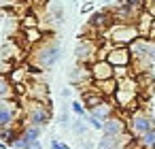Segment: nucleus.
<instances>
[{
	"label": "nucleus",
	"mask_w": 155,
	"mask_h": 149,
	"mask_svg": "<svg viewBox=\"0 0 155 149\" xmlns=\"http://www.w3.org/2000/svg\"><path fill=\"white\" fill-rule=\"evenodd\" d=\"M60 56H62V47L55 39H45L41 45H36L34 49H30V56H28V68H30V75L32 79H36L41 73L53 68L58 62H60Z\"/></svg>",
	"instance_id": "f257e3e1"
},
{
	"label": "nucleus",
	"mask_w": 155,
	"mask_h": 149,
	"mask_svg": "<svg viewBox=\"0 0 155 149\" xmlns=\"http://www.w3.org/2000/svg\"><path fill=\"white\" fill-rule=\"evenodd\" d=\"M104 41H108L110 45H117V47H130L136 39H140L138 34V28L136 24H113L104 34H102Z\"/></svg>",
	"instance_id": "f03ea898"
},
{
	"label": "nucleus",
	"mask_w": 155,
	"mask_h": 149,
	"mask_svg": "<svg viewBox=\"0 0 155 149\" xmlns=\"http://www.w3.org/2000/svg\"><path fill=\"white\" fill-rule=\"evenodd\" d=\"M24 107V124H32L38 128H47L51 121V104L45 102H36V100H28Z\"/></svg>",
	"instance_id": "7ed1b4c3"
},
{
	"label": "nucleus",
	"mask_w": 155,
	"mask_h": 149,
	"mask_svg": "<svg viewBox=\"0 0 155 149\" xmlns=\"http://www.w3.org/2000/svg\"><path fill=\"white\" fill-rule=\"evenodd\" d=\"M155 128V119H153V115L147 111V109H142V107H138V109H134L130 115H127V132L138 141L142 134H147L149 130H153Z\"/></svg>",
	"instance_id": "20e7f679"
},
{
	"label": "nucleus",
	"mask_w": 155,
	"mask_h": 149,
	"mask_svg": "<svg viewBox=\"0 0 155 149\" xmlns=\"http://www.w3.org/2000/svg\"><path fill=\"white\" fill-rule=\"evenodd\" d=\"M24 124V107L19 100H2L0 102V128H11Z\"/></svg>",
	"instance_id": "39448f33"
},
{
	"label": "nucleus",
	"mask_w": 155,
	"mask_h": 149,
	"mask_svg": "<svg viewBox=\"0 0 155 149\" xmlns=\"http://www.w3.org/2000/svg\"><path fill=\"white\" fill-rule=\"evenodd\" d=\"M98 49H100V39L94 41V39H81L77 49H74V58L79 64L83 66H89L98 60Z\"/></svg>",
	"instance_id": "423d86ee"
},
{
	"label": "nucleus",
	"mask_w": 155,
	"mask_h": 149,
	"mask_svg": "<svg viewBox=\"0 0 155 149\" xmlns=\"http://www.w3.org/2000/svg\"><path fill=\"white\" fill-rule=\"evenodd\" d=\"M26 98H28V100H36V102H45V104H51L49 85H47L45 81H41L38 77L32 79V81L26 85Z\"/></svg>",
	"instance_id": "0eeeda50"
},
{
	"label": "nucleus",
	"mask_w": 155,
	"mask_h": 149,
	"mask_svg": "<svg viewBox=\"0 0 155 149\" xmlns=\"http://www.w3.org/2000/svg\"><path fill=\"white\" fill-rule=\"evenodd\" d=\"M125 132H127V117L123 113H115L113 117H108L104 121L102 134H106V136H123Z\"/></svg>",
	"instance_id": "6e6552de"
},
{
	"label": "nucleus",
	"mask_w": 155,
	"mask_h": 149,
	"mask_svg": "<svg viewBox=\"0 0 155 149\" xmlns=\"http://www.w3.org/2000/svg\"><path fill=\"white\" fill-rule=\"evenodd\" d=\"M106 62L110 66H115V68L117 66H132L134 58L130 53V47H117V45H113L108 49V53H106Z\"/></svg>",
	"instance_id": "1a4fd4ad"
},
{
	"label": "nucleus",
	"mask_w": 155,
	"mask_h": 149,
	"mask_svg": "<svg viewBox=\"0 0 155 149\" xmlns=\"http://www.w3.org/2000/svg\"><path fill=\"white\" fill-rule=\"evenodd\" d=\"M89 73H91V81L94 83L115 79V66H110L106 60H96L94 64H89Z\"/></svg>",
	"instance_id": "9d476101"
},
{
	"label": "nucleus",
	"mask_w": 155,
	"mask_h": 149,
	"mask_svg": "<svg viewBox=\"0 0 155 149\" xmlns=\"http://www.w3.org/2000/svg\"><path fill=\"white\" fill-rule=\"evenodd\" d=\"M68 79H70V83L72 85H77L81 92L83 90H87V87H91V73H89V66H83V64H79V66H74L70 73H68Z\"/></svg>",
	"instance_id": "9b49d317"
},
{
	"label": "nucleus",
	"mask_w": 155,
	"mask_h": 149,
	"mask_svg": "<svg viewBox=\"0 0 155 149\" xmlns=\"http://www.w3.org/2000/svg\"><path fill=\"white\" fill-rule=\"evenodd\" d=\"M87 24H91V26L100 32V36H102V34H104L115 22H113V13H110V9H102V11H94Z\"/></svg>",
	"instance_id": "f8f14e48"
},
{
	"label": "nucleus",
	"mask_w": 155,
	"mask_h": 149,
	"mask_svg": "<svg viewBox=\"0 0 155 149\" xmlns=\"http://www.w3.org/2000/svg\"><path fill=\"white\" fill-rule=\"evenodd\" d=\"M45 32L41 28H28V30H21V47L24 49H34L36 45H41L45 41Z\"/></svg>",
	"instance_id": "ddd939ff"
},
{
	"label": "nucleus",
	"mask_w": 155,
	"mask_h": 149,
	"mask_svg": "<svg viewBox=\"0 0 155 149\" xmlns=\"http://www.w3.org/2000/svg\"><path fill=\"white\" fill-rule=\"evenodd\" d=\"M21 53H24V47H19L17 39H7L5 41V45H2V60L5 62L17 64L21 60Z\"/></svg>",
	"instance_id": "4468645a"
},
{
	"label": "nucleus",
	"mask_w": 155,
	"mask_h": 149,
	"mask_svg": "<svg viewBox=\"0 0 155 149\" xmlns=\"http://www.w3.org/2000/svg\"><path fill=\"white\" fill-rule=\"evenodd\" d=\"M9 79H11L13 85H28V83L32 81V75H30L28 64H26V62H24V64H15L13 70L9 73Z\"/></svg>",
	"instance_id": "2eb2a0df"
},
{
	"label": "nucleus",
	"mask_w": 155,
	"mask_h": 149,
	"mask_svg": "<svg viewBox=\"0 0 155 149\" xmlns=\"http://www.w3.org/2000/svg\"><path fill=\"white\" fill-rule=\"evenodd\" d=\"M102 100H106V98H104V96L94 87V83H91V87H87V90H83V92H81V102L85 104V109H87V111H94Z\"/></svg>",
	"instance_id": "dca6fc26"
},
{
	"label": "nucleus",
	"mask_w": 155,
	"mask_h": 149,
	"mask_svg": "<svg viewBox=\"0 0 155 149\" xmlns=\"http://www.w3.org/2000/svg\"><path fill=\"white\" fill-rule=\"evenodd\" d=\"M115 113H117V107H115V102H113V100H108V98H106V100H102L94 111H89V115L98 117L100 121H106V119H108V117H113Z\"/></svg>",
	"instance_id": "f3484780"
},
{
	"label": "nucleus",
	"mask_w": 155,
	"mask_h": 149,
	"mask_svg": "<svg viewBox=\"0 0 155 149\" xmlns=\"http://www.w3.org/2000/svg\"><path fill=\"white\" fill-rule=\"evenodd\" d=\"M136 28H138V34L142 39H149L151 32H153V15L149 11H142L136 19Z\"/></svg>",
	"instance_id": "a211bd4d"
},
{
	"label": "nucleus",
	"mask_w": 155,
	"mask_h": 149,
	"mask_svg": "<svg viewBox=\"0 0 155 149\" xmlns=\"http://www.w3.org/2000/svg\"><path fill=\"white\" fill-rule=\"evenodd\" d=\"M0 100H17L15 87H13L9 75H0Z\"/></svg>",
	"instance_id": "6ab92c4d"
},
{
	"label": "nucleus",
	"mask_w": 155,
	"mask_h": 149,
	"mask_svg": "<svg viewBox=\"0 0 155 149\" xmlns=\"http://www.w3.org/2000/svg\"><path fill=\"white\" fill-rule=\"evenodd\" d=\"M117 81L115 79H108V81H100V83H94V87L104 96V98H108V100H113V96H115V92H117Z\"/></svg>",
	"instance_id": "aec40b11"
},
{
	"label": "nucleus",
	"mask_w": 155,
	"mask_h": 149,
	"mask_svg": "<svg viewBox=\"0 0 155 149\" xmlns=\"http://www.w3.org/2000/svg\"><path fill=\"white\" fill-rule=\"evenodd\" d=\"M41 134H43V128H38V126H32V124L21 126V136L26 141H41Z\"/></svg>",
	"instance_id": "412c9836"
},
{
	"label": "nucleus",
	"mask_w": 155,
	"mask_h": 149,
	"mask_svg": "<svg viewBox=\"0 0 155 149\" xmlns=\"http://www.w3.org/2000/svg\"><path fill=\"white\" fill-rule=\"evenodd\" d=\"M144 45H147V39H142V36L130 45V53L134 60H144Z\"/></svg>",
	"instance_id": "4be33fe9"
},
{
	"label": "nucleus",
	"mask_w": 155,
	"mask_h": 149,
	"mask_svg": "<svg viewBox=\"0 0 155 149\" xmlns=\"http://www.w3.org/2000/svg\"><path fill=\"white\" fill-rule=\"evenodd\" d=\"M19 26H21V30H28V28H38L41 22H38V17H36L34 13H26V15L19 19Z\"/></svg>",
	"instance_id": "5701e85b"
},
{
	"label": "nucleus",
	"mask_w": 155,
	"mask_h": 149,
	"mask_svg": "<svg viewBox=\"0 0 155 149\" xmlns=\"http://www.w3.org/2000/svg\"><path fill=\"white\" fill-rule=\"evenodd\" d=\"M87 128H89V126H87V121H85V119H81V117H79V119H74V121L70 124V130H72L77 136H81V138H85Z\"/></svg>",
	"instance_id": "b1692460"
},
{
	"label": "nucleus",
	"mask_w": 155,
	"mask_h": 149,
	"mask_svg": "<svg viewBox=\"0 0 155 149\" xmlns=\"http://www.w3.org/2000/svg\"><path fill=\"white\" fill-rule=\"evenodd\" d=\"M138 143H140L142 149H155V128L149 130L147 134H142V136L138 138Z\"/></svg>",
	"instance_id": "393cba45"
},
{
	"label": "nucleus",
	"mask_w": 155,
	"mask_h": 149,
	"mask_svg": "<svg viewBox=\"0 0 155 149\" xmlns=\"http://www.w3.org/2000/svg\"><path fill=\"white\" fill-rule=\"evenodd\" d=\"M70 109H72V113H74L77 117H81V119H85V117L89 115V111L85 109V104H83L81 100H72V102H70Z\"/></svg>",
	"instance_id": "a878e982"
},
{
	"label": "nucleus",
	"mask_w": 155,
	"mask_h": 149,
	"mask_svg": "<svg viewBox=\"0 0 155 149\" xmlns=\"http://www.w3.org/2000/svg\"><path fill=\"white\" fill-rule=\"evenodd\" d=\"M144 60H149L151 64H155V39H147V45H144Z\"/></svg>",
	"instance_id": "bb28decb"
},
{
	"label": "nucleus",
	"mask_w": 155,
	"mask_h": 149,
	"mask_svg": "<svg viewBox=\"0 0 155 149\" xmlns=\"http://www.w3.org/2000/svg\"><path fill=\"white\" fill-rule=\"evenodd\" d=\"M127 77H132V68L130 66H117L115 68V81L117 83L123 81V79H127Z\"/></svg>",
	"instance_id": "cd10ccee"
},
{
	"label": "nucleus",
	"mask_w": 155,
	"mask_h": 149,
	"mask_svg": "<svg viewBox=\"0 0 155 149\" xmlns=\"http://www.w3.org/2000/svg\"><path fill=\"white\" fill-rule=\"evenodd\" d=\"M85 121H87V126L89 128H94V130H102L104 128V121H100L98 117H94V115H87L85 117Z\"/></svg>",
	"instance_id": "c85d7f7f"
},
{
	"label": "nucleus",
	"mask_w": 155,
	"mask_h": 149,
	"mask_svg": "<svg viewBox=\"0 0 155 149\" xmlns=\"http://www.w3.org/2000/svg\"><path fill=\"white\" fill-rule=\"evenodd\" d=\"M58 124H60L62 128H68V126L72 124V121H70V117H68V111H66V109H62V113L58 115Z\"/></svg>",
	"instance_id": "c756f323"
},
{
	"label": "nucleus",
	"mask_w": 155,
	"mask_h": 149,
	"mask_svg": "<svg viewBox=\"0 0 155 149\" xmlns=\"http://www.w3.org/2000/svg\"><path fill=\"white\" fill-rule=\"evenodd\" d=\"M51 149H70L66 143H62V141H58V138H53L51 141Z\"/></svg>",
	"instance_id": "7c9ffc66"
},
{
	"label": "nucleus",
	"mask_w": 155,
	"mask_h": 149,
	"mask_svg": "<svg viewBox=\"0 0 155 149\" xmlns=\"http://www.w3.org/2000/svg\"><path fill=\"white\" fill-rule=\"evenodd\" d=\"M144 11H149V13L155 17V0H147V5H144Z\"/></svg>",
	"instance_id": "2f4dec72"
},
{
	"label": "nucleus",
	"mask_w": 155,
	"mask_h": 149,
	"mask_svg": "<svg viewBox=\"0 0 155 149\" xmlns=\"http://www.w3.org/2000/svg\"><path fill=\"white\" fill-rule=\"evenodd\" d=\"M81 11H83V13H91V11H94V5H91V2H87V5H83V7H81Z\"/></svg>",
	"instance_id": "473e14b6"
},
{
	"label": "nucleus",
	"mask_w": 155,
	"mask_h": 149,
	"mask_svg": "<svg viewBox=\"0 0 155 149\" xmlns=\"http://www.w3.org/2000/svg\"><path fill=\"white\" fill-rule=\"evenodd\" d=\"M81 149H94V143H91V141H85V138H83V143H81Z\"/></svg>",
	"instance_id": "72a5a7b5"
},
{
	"label": "nucleus",
	"mask_w": 155,
	"mask_h": 149,
	"mask_svg": "<svg viewBox=\"0 0 155 149\" xmlns=\"http://www.w3.org/2000/svg\"><path fill=\"white\" fill-rule=\"evenodd\" d=\"M62 96H64V98H66V96H70V90H68V87H64V90H62Z\"/></svg>",
	"instance_id": "f704fd0d"
},
{
	"label": "nucleus",
	"mask_w": 155,
	"mask_h": 149,
	"mask_svg": "<svg viewBox=\"0 0 155 149\" xmlns=\"http://www.w3.org/2000/svg\"><path fill=\"white\" fill-rule=\"evenodd\" d=\"M0 24H2V11H0Z\"/></svg>",
	"instance_id": "c9c22d12"
},
{
	"label": "nucleus",
	"mask_w": 155,
	"mask_h": 149,
	"mask_svg": "<svg viewBox=\"0 0 155 149\" xmlns=\"http://www.w3.org/2000/svg\"><path fill=\"white\" fill-rule=\"evenodd\" d=\"M106 2H117V0H106Z\"/></svg>",
	"instance_id": "e433bc0d"
}]
</instances>
